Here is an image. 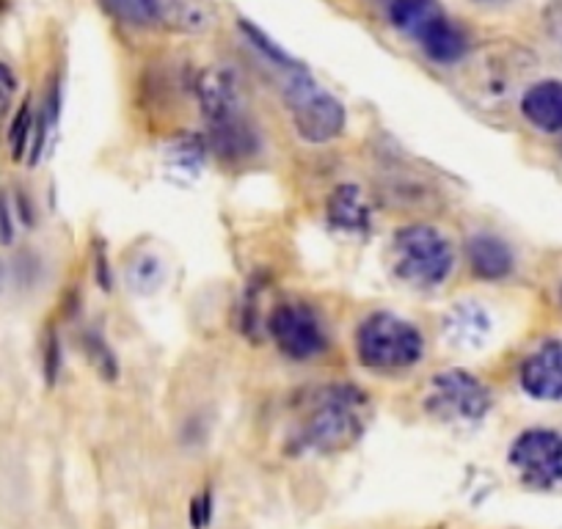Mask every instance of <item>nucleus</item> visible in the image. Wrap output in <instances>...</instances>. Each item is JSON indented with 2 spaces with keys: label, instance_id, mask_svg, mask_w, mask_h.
Listing matches in <instances>:
<instances>
[{
  "label": "nucleus",
  "instance_id": "obj_2",
  "mask_svg": "<svg viewBox=\"0 0 562 529\" xmlns=\"http://www.w3.org/2000/svg\"><path fill=\"white\" fill-rule=\"evenodd\" d=\"M367 425V394L350 383L315 389L304 403L299 444L312 452H337L353 444Z\"/></svg>",
  "mask_w": 562,
  "mask_h": 529
},
{
  "label": "nucleus",
  "instance_id": "obj_19",
  "mask_svg": "<svg viewBox=\"0 0 562 529\" xmlns=\"http://www.w3.org/2000/svg\"><path fill=\"white\" fill-rule=\"evenodd\" d=\"M83 350H86V356H89L91 364H94V370L100 372L102 378H116V372H119L116 356H113V350L108 348L105 339H102L100 334L86 331Z\"/></svg>",
  "mask_w": 562,
  "mask_h": 529
},
{
  "label": "nucleus",
  "instance_id": "obj_18",
  "mask_svg": "<svg viewBox=\"0 0 562 529\" xmlns=\"http://www.w3.org/2000/svg\"><path fill=\"white\" fill-rule=\"evenodd\" d=\"M34 130H36V113L31 102L25 100L20 105L18 116H14L12 130H9V149H12V160H23L31 155V144H34Z\"/></svg>",
  "mask_w": 562,
  "mask_h": 529
},
{
  "label": "nucleus",
  "instance_id": "obj_28",
  "mask_svg": "<svg viewBox=\"0 0 562 529\" xmlns=\"http://www.w3.org/2000/svg\"><path fill=\"white\" fill-rule=\"evenodd\" d=\"M560 301H562V288H560Z\"/></svg>",
  "mask_w": 562,
  "mask_h": 529
},
{
  "label": "nucleus",
  "instance_id": "obj_16",
  "mask_svg": "<svg viewBox=\"0 0 562 529\" xmlns=\"http://www.w3.org/2000/svg\"><path fill=\"white\" fill-rule=\"evenodd\" d=\"M383 196H389V202L403 204L408 210H419V207H434L436 193L430 191V185L419 177H411L408 171H389L383 175Z\"/></svg>",
  "mask_w": 562,
  "mask_h": 529
},
{
  "label": "nucleus",
  "instance_id": "obj_27",
  "mask_svg": "<svg viewBox=\"0 0 562 529\" xmlns=\"http://www.w3.org/2000/svg\"><path fill=\"white\" fill-rule=\"evenodd\" d=\"M9 9V0H0V18H3V12Z\"/></svg>",
  "mask_w": 562,
  "mask_h": 529
},
{
  "label": "nucleus",
  "instance_id": "obj_26",
  "mask_svg": "<svg viewBox=\"0 0 562 529\" xmlns=\"http://www.w3.org/2000/svg\"><path fill=\"white\" fill-rule=\"evenodd\" d=\"M3 288H7V264L0 262V293H3Z\"/></svg>",
  "mask_w": 562,
  "mask_h": 529
},
{
  "label": "nucleus",
  "instance_id": "obj_25",
  "mask_svg": "<svg viewBox=\"0 0 562 529\" xmlns=\"http://www.w3.org/2000/svg\"><path fill=\"white\" fill-rule=\"evenodd\" d=\"M469 3H474V7H483V9H499V7H507L510 0H469Z\"/></svg>",
  "mask_w": 562,
  "mask_h": 529
},
{
  "label": "nucleus",
  "instance_id": "obj_23",
  "mask_svg": "<svg viewBox=\"0 0 562 529\" xmlns=\"http://www.w3.org/2000/svg\"><path fill=\"white\" fill-rule=\"evenodd\" d=\"M14 237V221H12V207H9V199L0 193V243L9 246Z\"/></svg>",
  "mask_w": 562,
  "mask_h": 529
},
{
  "label": "nucleus",
  "instance_id": "obj_20",
  "mask_svg": "<svg viewBox=\"0 0 562 529\" xmlns=\"http://www.w3.org/2000/svg\"><path fill=\"white\" fill-rule=\"evenodd\" d=\"M14 94H18V78H14V72L7 64L0 61V119L12 111Z\"/></svg>",
  "mask_w": 562,
  "mask_h": 529
},
{
  "label": "nucleus",
  "instance_id": "obj_22",
  "mask_svg": "<svg viewBox=\"0 0 562 529\" xmlns=\"http://www.w3.org/2000/svg\"><path fill=\"white\" fill-rule=\"evenodd\" d=\"M58 370H61V345H58L56 334L47 337V348H45V375L47 381H56Z\"/></svg>",
  "mask_w": 562,
  "mask_h": 529
},
{
  "label": "nucleus",
  "instance_id": "obj_12",
  "mask_svg": "<svg viewBox=\"0 0 562 529\" xmlns=\"http://www.w3.org/2000/svg\"><path fill=\"white\" fill-rule=\"evenodd\" d=\"M414 42L422 47V53H425L430 61L441 64V67H452V64L463 61L469 53L467 31H463L447 12H441Z\"/></svg>",
  "mask_w": 562,
  "mask_h": 529
},
{
  "label": "nucleus",
  "instance_id": "obj_6",
  "mask_svg": "<svg viewBox=\"0 0 562 529\" xmlns=\"http://www.w3.org/2000/svg\"><path fill=\"white\" fill-rule=\"evenodd\" d=\"M116 23L138 31L204 34L215 25L213 9L204 0H100Z\"/></svg>",
  "mask_w": 562,
  "mask_h": 529
},
{
  "label": "nucleus",
  "instance_id": "obj_17",
  "mask_svg": "<svg viewBox=\"0 0 562 529\" xmlns=\"http://www.w3.org/2000/svg\"><path fill=\"white\" fill-rule=\"evenodd\" d=\"M447 334L456 345H483L491 334V320L483 306H452V315L447 320Z\"/></svg>",
  "mask_w": 562,
  "mask_h": 529
},
{
  "label": "nucleus",
  "instance_id": "obj_5",
  "mask_svg": "<svg viewBox=\"0 0 562 529\" xmlns=\"http://www.w3.org/2000/svg\"><path fill=\"white\" fill-rule=\"evenodd\" d=\"M356 359L372 372L411 370L425 359V337L392 312H372L356 331Z\"/></svg>",
  "mask_w": 562,
  "mask_h": 529
},
{
  "label": "nucleus",
  "instance_id": "obj_14",
  "mask_svg": "<svg viewBox=\"0 0 562 529\" xmlns=\"http://www.w3.org/2000/svg\"><path fill=\"white\" fill-rule=\"evenodd\" d=\"M328 221L345 232H367L372 226L370 204L361 188L356 185H339L337 191L328 196L326 204Z\"/></svg>",
  "mask_w": 562,
  "mask_h": 529
},
{
  "label": "nucleus",
  "instance_id": "obj_8",
  "mask_svg": "<svg viewBox=\"0 0 562 529\" xmlns=\"http://www.w3.org/2000/svg\"><path fill=\"white\" fill-rule=\"evenodd\" d=\"M268 334L290 361H315L328 350V331L317 309L304 301L279 304L268 317Z\"/></svg>",
  "mask_w": 562,
  "mask_h": 529
},
{
  "label": "nucleus",
  "instance_id": "obj_10",
  "mask_svg": "<svg viewBox=\"0 0 562 529\" xmlns=\"http://www.w3.org/2000/svg\"><path fill=\"white\" fill-rule=\"evenodd\" d=\"M518 383L532 401H562V339L538 345L518 367Z\"/></svg>",
  "mask_w": 562,
  "mask_h": 529
},
{
  "label": "nucleus",
  "instance_id": "obj_1",
  "mask_svg": "<svg viewBox=\"0 0 562 529\" xmlns=\"http://www.w3.org/2000/svg\"><path fill=\"white\" fill-rule=\"evenodd\" d=\"M196 97L207 122V147L221 164L243 166L259 155V130L229 69H207L196 80Z\"/></svg>",
  "mask_w": 562,
  "mask_h": 529
},
{
  "label": "nucleus",
  "instance_id": "obj_13",
  "mask_svg": "<svg viewBox=\"0 0 562 529\" xmlns=\"http://www.w3.org/2000/svg\"><path fill=\"white\" fill-rule=\"evenodd\" d=\"M521 116L546 136L562 133V80H538L521 94Z\"/></svg>",
  "mask_w": 562,
  "mask_h": 529
},
{
  "label": "nucleus",
  "instance_id": "obj_15",
  "mask_svg": "<svg viewBox=\"0 0 562 529\" xmlns=\"http://www.w3.org/2000/svg\"><path fill=\"white\" fill-rule=\"evenodd\" d=\"M441 12L445 9H441L439 0H389L386 3L389 23L408 40H416L419 31Z\"/></svg>",
  "mask_w": 562,
  "mask_h": 529
},
{
  "label": "nucleus",
  "instance_id": "obj_21",
  "mask_svg": "<svg viewBox=\"0 0 562 529\" xmlns=\"http://www.w3.org/2000/svg\"><path fill=\"white\" fill-rule=\"evenodd\" d=\"M546 34L562 50V0H549V7L543 12Z\"/></svg>",
  "mask_w": 562,
  "mask_h": 529
},
{
  "label": "nucleus",
  "instance_id": "obj_24",
  "mask_svg": "<svg viewBox=\"0 0 562 529\" xmlns=\"http://www.w3.org/2000/svg\"><path fill=\"white\" fill-rule=\"evenodd\" d=\"M18 204H20V218H23V224H31V204H29V196H25L23 191L18 193Z\"/></svg>",
  "mask_w": 562,
  "mask_h": 529
},
{
  "label": "nucleus",
  "instance_id": "obj_9",
  "mask_svg": "<svg viewBox=\"0 0 562 529\" xmlns=\"http://www.w3.org/2000/svg\"><path fill=\"white\" fill-rule=\"evenodd\" d=\"M507 461L529 488H557L562 483V434L551 428H529L516 436Z\"/></svg>",
  "mask_w": 562,
  "mask_h": 529
},
{
  "label": "nucleus",
  "instance_id": "obj_3",
  "mask_svg": "<svg viewBox=\"0 0 562 529\" xmlns=\"http://www.w3.org/2000/svg\"><path fill=\"white\" fill-rule=\"evenodd\" d=\"M281 72V97L288 102L290 116H293L295 133L310 144H328L345 133L348 113L345 105L323 89L310 69L293 58L284 67H276Z\"/></svg>",
  "mask_w": 562,
  "mask_h": 529
},
{
  "label": "nucleus",
  "instance_id": "obj_7",
  "mask_svg": "<svg viewBox=\"0 0 562 529\" xmlns=\"http://www.w3.org/2000/svg\"><path fill=\"white\" fill-rule=\"evenodd\" d=\"M425 408L441 423H480L491 412V389L469 370H441L430 378Z\"/></svg>",
  "mask_w": 562,
  "mask_h": 529
},
{
  "label": "nucleus",
  "instance_id": "obj_4",
  "mask_svg": "<svg viewBox=\"0 0 562 529\" xmlns=\"http://www.w3.org/2000/svg\"><path fill=\"white\" fill-rule=\"evenodd\" d=\"M392 271L416 290L441 288L456 271V248L436 226L405 224L392 237Z\"/></svg>",
  "mask_w": 562,
  "mask_h": 529
},
{
  "label": "nucleus",
  "instance_id": "obj_11",
  "mask_svg": "<svg viewBox=\"0 0 562 529\" xmlns=\"http://www.w3.org/2000/svg\"><path fill=\"white\" fill-rule=\"evenodd\" d=\"M469 271L480 282H502L516 271V254L502 237L480 232L467 240Z\"/></svg>",
  "mask_w": 562,
  "mask_h": 529
}]
</instances>
